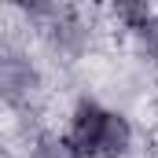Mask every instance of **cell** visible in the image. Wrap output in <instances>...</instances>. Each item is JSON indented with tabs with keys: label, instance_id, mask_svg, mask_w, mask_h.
I'll use <instances>...</instances> for the list:
<instances>
[{
	"label": "cell",
	"instance_id": "4",
	"mask_svg": "<svg viewBox=\"0 0 158 158\" xmlns=\"http://www.w3.org/2000/svg\"><path fill=\"white\" fill-rule=\"evenodd\" d=\"M129 121L118 118V114H107L103 118V132H99V151L96 155H103V158H118L125 155V147H129Z\"/></svg>",
	"mask_w": 158,
	"mask_h": 158
},
{
	"label": "cell",
	"instance_id": "6",
	"mask_svg": "<svg viewBox=\"0 0 158 158\" xmlns=\"http://www.w3.org/2000/svg\"><path fill=\"white\" fill-rule=\"evenodd\" d=\"M140 33H143V40H147V48H151V52H158V19H147Z\"/></svg>",
	"mask_w": 158,
	"mask_h": 158
},
{
	"label": "cell",
	"instance_id": "3",
	"mask_svg": "<svg viewBox=\"0 0 158 158\" xmlns=\"http://www.w3.org/2000/svg\"><path fill=\"white\" fill-rule=\"evenodd\" d=\"M52 40H55L63 52H70V55H77L81 48H85V26L77 22V15H74L70 7H59V11H55Z\"/></svg>",
	"mask_w": 158,
	"mask_h": 158
},
{
	"label": "cell",
	"instance_id": "1",
	"mask_svg": "<svg viewBox=\"0 0 158 158\" xmlns=\"http://www.w3.org/2000/svg\"><path fill=\"white\" fill-rule=\"evenodd\" d=\"M37 88V74L22 55H0V99L7 103H22L30 92Z\"/></svg>",
	"mask_w": 158,
	"mask_h": 158
},
{
	"label": "cell",
	"instance_id": "2",
	"mask_svg": "<svg viewBox=\"0 0 158 158\" xmlns=\"http://www.w3.org/2000/svg\"><path fill=\"white\" fill-rule=\"evenodd\" d=\"M103 110L96 107V103H81L77 114H74V129H70V151H74V158L81 155H96L99 151V132H103Z\"/></svg>",
	"mask_w": 158,
	"mask_h": 158
},
{
	"label": "cell",
	"instance_id": "5",
	"mask_svg": "<svg viewBox=\"0 0 158 158\" xmlns=\"http://www.w3.org/2000/svg\"><path fill=\"white\" fill-rule=\"evenodd\" d=\"M33 158H74L70 143L59 140V136H40L37 147H33Z\"/></svg>",
	"mask_w": 158,
	"mask_h": 158
}]
</instances>
